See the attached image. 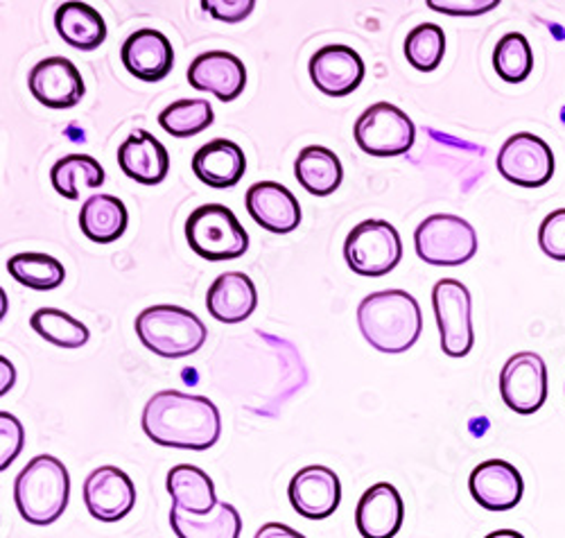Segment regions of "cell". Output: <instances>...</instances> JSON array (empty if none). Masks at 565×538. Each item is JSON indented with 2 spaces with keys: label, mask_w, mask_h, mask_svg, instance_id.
I'll return each mask as SVG.
<instances>
[{
  "label": "cell",
  "mask_w": 565,
  "mask_h": 538,
  "mask_svg": "<svg viewBox=\"0 0 565 538\" xmlns=\"http://www.w3.org/2000/svg\"><path fill=\"white\" fill-rule=\"evenodd\" d=\"M143 430L157 446L209 451L222 434V416L206 397L166 389L148 401Z\"/></svg>",
  "instance_id": "1"
},
{
  "label": "cell",
  "mask_w": 565,
  "mask_h": 538,
  "mask_svg": "<svg viewBox=\"0 0 565 538\" xmlns=\"http://www.w3.org/2000/svg\"><path fill=\"white\" fill-rule=\"evenodd\" d=\"M362 337L381 354H405L423 330V315L405 289H383L364 297L358 306Z\"/></svg>",
  "instance_id": "2"
},
{
  "label": "cell",
  "mask_w": 565,
  "mask_h": 538,
  "mask_svg": "<svg viewBox=\"0 0 565 538\" xmlns=\"http://www.w3.org/2000/svg\"><path fill=\"white\" fill-rule=\"evenodd\" d=\"M71 498L68 468L53 455L34 457L14 482L19 514L32 525H51L64 516Z\"/></svg>",
  "instance_id": "3"
},
{
  "label": "cell",
  "mask_w": 565,
  "mask_h": 538,
  "mask_svg": "<svg viewBox=\"0 0 565 538\" xmlns=\"http://www.w3.org/2000/svg\"><path fill=\"white\" fill-rule=\"evenodd\" d=\"M136 335L152 354L170 360L195 356L209 337L204 321L179 306H152L136 319Z\"/></svg>",
  "instance_id": "4"
},
{
  "label": "cell",
  "mask_w": 565,
  "mask_h": 538,
  "mask_svg": "<svg viewBox=\"0 0 565 538\" xmlns=\"http://www.w3.org/2000/svg\"><path fill=\"white\" fill-rule=\"evenodd\" d=\"M185 240L191 250L211 261L241 259L249 250V235L224 204H204L185 222Z\"/></svg>",
  "instance_id": "5"
},
{
  "label": "cell",
  "mask_w": 565,
  "mask_h": 538,
  "mask_svg": "<svg viewBox=\"0 0 565 538\" xmlns=\"http://www.w3.org/2000/svg\"><path fill=\"white\" fill-rule=\"evenodd\" d=\"M414 244L423 263L435 267H457L478 254V233L466 220L439 213L416 226Z\"/></svg>",
  "instance_id": "6"
},
{
  "label": "cell",
  "mask_w": 565,
  "mask_h": 538,
  "mask_svg": "<svg viewBox=\"0 0 565 538\" xmlns=\"http://www.w3.org/2000/svg\"><path fill=\"white\" fill-rule=\"evenodd\" d=\"M344 259L360 276H385L403 259V242L394 224L366 220L358 224L344 242Z\"/></svg>",
  "instance_id": "7"
},
{
  "label": "cell",
  "mask_w": 565,
  "mask_h": 538,
  "mask_svg": "<svg viewBox=\"0 0 565 538\" xmlns=\"http://www.w3.org/2000/svg\"><path fill=\"white\" fill-rule=\"evenodd\" d=\"M414 136L412 118L390 103L371 105L355 123V143L371 157H401L412 150Z\"/></svg>",
  "instance_id": "8"
},
{
  "label": "cell",
  "mask_w": 565,
  "mask_h": 538,
  "mask_svg": "<svg viewBox=\"0 0 565 538\" xmlns=\"http://www.w3.org/2000/svg\"><path fill=\"white\" fill-rule=\"evenodd\" d=\"M433 306L437 326L441 333V349L450 358H463L476 345L473 335V302L463 283L455 278H441L433 287Z\"/></svg>",
  "instance_id": "9"
},
{
  "label": "cell",
  "mask_w": 565,
  "mask_h": 538,
  "mask_svg": "<svg viewBox=\"0 0 565 538\" xmlns=\"http://www.w3.org/2000/svg\"><path fill=\"white\" fill-rule=\"evenodd\" d=\"M498 172L523 188H541L554 175V155L550 145L534 134H513L498 152Z\"/></svg>",
  "instance_id": "10"
},
{
  "label": "cell",
  "mask_w": 565,
  "mask_h": 538,
  "mask_svg": "<svg viewBox=\"0 0 565 538\" xmlns=\"http://www.w3.org/2000/svg\"><path fill=\"white\" fill-rule=\"evenodd\" d=\"M500 394L509 410L534 414L547 401V367L541 356L525 351L507 360L500 373Z\"/></svg>",
  "instance_id": "11"
},
{
  "label": "cell",
  "mask_w": 565,
  "mask_h": 538,
  "mask_svg": "<svg viewBox=\"0 0 565 538\" xmlns=\"http://www.w3.org/2000/svg\"><path fill=\"white\" fill-rule=\"evenodd\" d=\"M288 496L299 516L308 520H323L333 516L342 503V482L335 471L312 464L292 477Z\"/></svg>",
  "instance_id": "12"
},
{
  "label": "cell",
  "mask_w": 565,
  "mask_h": 538,
  "mask_svg": "<svg viewBox=\"0 0 565 538\" xmlns=\"http://www.w3.org/2000/svg\"><path fill=\"white\" fill-rule=\"evenodd\" d=\"M84 505L96 520H122L136 505V486L125 471L100 466L84 482Z\"/></svg>",
  "instance_id": "13"
},
{
  "label": "cell",
  "mask_w": 565,
  "mask_h": 538,
  "mask_svg": "<svg viewBox=\"0 0 565 538\" xmlns=\"http://www.w3.org/2000/svg\"><path fill=\"white\" fill-rule=\"evenodd\" d=\"M28 86L36 103L51 109H71L86 93L84 80L73 62L66 57H49L39 62L28 77Z\"/></svg>",
  "instance_id": "14"
},
{
  "label": "cell",
  "mask_w": 565,
  "mask_h": 538,
  "mask_svg": "<svg viewBox=\"0 0 565 538\" xmlns=\"http://www.w3.org/2000/svg\"><path fill=\"white\" fill-rule=\"evenodd\" d=\"M310 77L321 93L344 97L362 84L364 62L349 45H323L310 60Z\"/></svg>",
  "instance_id": "15"
},
{
  "label": "cell",
  "mask_w": 565,
  "mask_h": 538,
  "mask_svg": "<svg viewBox=\"0 0 565 538\" xmlns=\"http://www.w3.org/2000/svg\"><path fill=\"white\" fill-rule=\"evenodd\" d=\"M122 66L129 75L143 82H161L174 66V51L170 39L159 30H136L127 36L120 51Z\"/></svg>",
  "instance_id": "16"
},
{
  "label": "cell",
  "mask_w": 565,
  "mask_h": 538,
  "mask_svg": "<svg viewBox=\"0 0 565 538\" xmlns=\"http://www.w3.org/2000/svg\"><path fill=\"white\" fill-rule=\"evenodd\" d=\"M470 496L489 511H509L523 500L525 482L509 462L489 460L480 464L468 479Z\"/></svg>",
  "instance_id": "17"
},
{
  "label": "cell",
  "mask_w": 565,
  "mask_h": 538,
  "mask_svg": "<svg viewBox=\"0 0 565 538\" xmlns=\"http://www.w3.org/2000/svg\"><path fill=\"white\" fill-rule=\"evenodd\" d=\"M188 82L198 91L213 93L222 103H233L245 91L247 71L241 57L224 51H211L193 60L191 68H188Z\"/></svg>",
  "instance_id": "18"
},
{
  "label": "cell",
  "mask_w": 565,
  "mask_h": 538,
  "mask_svg": "<svg viewBox=\"0 0 565 538\" xmlns=\"http://www.w3.org/2000/svg\"><path fill=\"white\" fill-rule=\"evenodd\" d=\"M403 498L390 482H379L366 488L355 509V525L362 538H394L403 527Z\"/></svg>",
  "instance_id": "19"
},
{
  "label": "cell",
  "mask_w": 565,
  "mask_h": 538,
  "mask_svg": "<svg viewBox=\"0 0 565 538\" xmlns=\"http://www.w3.org/2000/svg\"><path fill=\"white\" fill-rule=\"evenodd\" d=\"M245 204L254 222L271 233H290L301 224V204L295 192L276 181L254 183Z\"/></svg>",
  "instance_id": "20"
},
{
  "label": "cell",
  "mask_w": 565,
  "mask_h": 538,
  "mask_svg": "<svg viewBox=\"0 0 565 538\" xmlns=\"http://www.w3.org/2000/svg\"><path fill=\"white\" fill-rule=\"evenodd\" d=\"M118 166L129 179L143 186H157L170 172V155L154 134L136 129L120 145Z\"/></svg>",
  "instance_id": "21"
},
{
  "label": "cell",
  "mask_w": 565,
  "mask_h": 538,
  "mask_svg": "<svg viewBox=\"0 0 565 538\" xmlns=\"http://www.w3.org/2000/svg\"><path fill=\"white\" fill-rule=\"evenodd\" d=\"M258 306L254 281L243 272H226L213 281L206 295V308L222 324H241L252 317Z\"/></svg>",
  "instance_id": "22"
},
{
  "label": "cell",
  "mask_w": 565,
  "mask_h": 538,
  "mask_svg": "<svg viewBox=\"0 0 565 538\" xmlns=\"http://www.w3.org/2000/svg\"><path fill=\"white\" fill-rule=\"evenodd\" d=\"M247 159L238 143L215 138L195 152L193 172L211 188H231L245 177Z\"/></svg>",
  "instance_id": "23"
},
{
  "label": "cell",
  "mask_w": 565,
  "mask_h": 538,
  "mask_svg": "<svg viewBox=\"0 0 565 538\" xmlns=\"http://www.w3.org/2000/svg\"><path fill=\"white\" fill-rule=\"evenodd\" d=\"M170 525L179 538H241L243 518L233 505L217 503L209 514L170 509Z\"/></svg>",
  "instance_id": "24"
},
{
  "label": "cell",
  "mask_w": 565,
  "mask_h": 538,
  "mask_svg": "<svg viewBox=\"0 0 565 538\" xmlns=\"http://www.w3.org/2000/svg\"><path fill=\"white\" fill-rule=\"evenodd\" d=\"M127 222H129V213L125 202L118 200L116 194H107V192L90 194L79 211L82 233L98 244L116 242L125 233Z\"/></svg>",
  "instance_id": "25"
},
{
  "label": "cell",
  "mask_w": 565,
  "mask_h": 538,
  "mask_svg": "<svg viewBox=\"0 0 565 538\" xmlns=\"http://www.w3.org/2000/svg\"><path fill=\"white\" fill-rule=\"evenodd\" d=\"M166 486L172 496V507L188 514H209L220 503L215 498V482L193 464L170 468Z\"/></svg>",
  "instance_id": "26"
},
{
  "label": "cell",
  "mask_w": 565,
  "mask_h": 538,
  "mask_svg": "<svg viewBox=\"0 0 565 538\" xmlns=\"http://www.w3.org/2000/svg\"><path fill=\"white\" fill-rule=\"evenodd\" d=\"M295 177L315 198H326V194H333L340 188L344 170L333 150L310 145V148L301 150L295 161Z\"/></svg>",
  "instance_id": "27"
},
{
  "label": "cell",
  "mask_w": 565,
  "mask_h": 538,
  "mask_svg": "<svg viewBox=\"0 0 565 538\" xmlns=\"http://www.w3.org/2000/svg\"><path fill=\"white\" fill-rule=\"evenodd\" d=\"M55 28L75 51H96L107 39L105 19L86 3H64L55 14Z\"/></svg>",
  "instance_id": "28"
},
{
  "label": "cell",
  "mask_w": 565,
  "mask_h": 538,
  "mask_svg": "<svg viewBox=\"0 0 565 538\" xmlns=\"http://www.w3.org/2000/svg\"><path fill=\"white\" fill-rule=\"evenodd\" d=\"M103 166L88 155H68L51 170L53 188L66 200H79L84 190H96L105 183Z\"/></svg>",
  "instance_id": "29"
},
{
  "label": "cell",
  "mask_w": 565,
  "mask_h": 538,
  "mask_svg": "<svg viewBox=\"0 0 565 538\" xmlns=\"http://www.w3.org/2000/svg\"><path fill=\"white\" fill-rule=\"evenodd\" d=\"M8 272L17 283L39 292L55 289L66 278V270L57 259L49 254H34V252L12 256L8 261Z\"/></svg>",
  "instance_id": "30"
},
{
  "label": "cell",
  "mask_w": 565,
  "mask_h": 538,
  "mask_svg": "<svg viewBox=\"0 0 565 538\" xmlns=\"http://www.w3.org/2000/svg\"><path fill=\"white\" fill-rule=\"evenodd\" d=\"M30 326L34 333H39L45 341H51L62 349H79L88 341V328L71 317L64 310L57 308H41L30 317Z\"/></svg>",
  "instance_id": "31"
},
{
  "label": "cell",
  "mask_w": 565,
  "mask_h": 538,
  "mask_svg": "<svg viewBox=\"0 0 565 538\" xmlns=\"http://www.w3.org/2000/svg\"><path fill=\"white\" fill-rule=\"evenodd\" d=\"M215 120L206 101H177L159 114V125L174 138H193L209 129Z\"/></svg>",
  "instance_id": "32"
},
{
  "label": "cell",
  "mask_w": 565,
  "mask_h": 538,
  "mask_svg": "<svg viewBox=\"0 0 565 538\" xmlns=\"http://www.w3.org/2000/svg\"><path fill=\"white\" fill-rule=\"evenodd\" d=\"M493 66H495V73L509 84L525 82L534 68L532 45L525 39V34L521 32L504 34L493 53Z\"/></svg>",
  "instance_id": "33"
},
{
  "label": "cell",
  "mask_w": 565,
  "mask_h": 538,
  "mask_svg": "<svg viewBox=\"0 0 565 538\" xmlns=\"http://www.w3.org/2000/svg\"><path fill=\"white\" fill-rule=\"evenodd\" d=\"M446 55V34L435 23L416 25L405 39V57L420 73L435 71Z\"/></svg>",
  "instance_id": "34"
},
{
  "label": "cell",
  "mask_w": 565,
  "mask_h": 538,
  "mask_svg": "<svg viewBox=\"0 0 565 538\" xmlns=\"http://www.w3.org/2000/svg\"><path fill=\"white\" fill-rule=\"evenodd\" d=\"M539 244L545 256L554 261H565V209L552 211L541 229H539Z\"/></svg>",
  "instance_id": "35"
},
{
  "label": "cell",
  "mask_w": 565,
  "mask_h": 538,
  "mask_svg": "<svg viewBox=\"0 0 565 538\" xmlns=\"http://www.w3.org/2000/svg\"><path fill=\"white\" fill-rule=\"evenodd\" d=\"M25 444V430L17 416L10 412H0V446H3V455H0V468H8L23 451Z\"/></svg>",
  "instance_id": "36"
},
{
  "label": "cell",
  "mask_w": 565,
  "mask_h": 538,
  "mask_svg": "<svg viewBox=\"0 0 565 538\" xmlns=\"http://www.w3.org/2000/svg\"><path fill=\"white\" fill-rule=\"evenodd\" d=\"M202 8L217 21L241 23L254 12L256 3L254 0H202Z\"/></svg>",
  "instance_id": "37"
},
{
  "label": "cell",
  "mask_w": 565,
  "mask_h": 538,
  "mask_svg": "<svg viewBox=\"0 0 565 538\" xmlns=\"http://www.w3.org/2000/svg\"><path fill=\"white\" fill-rule=\"evenodd\" d=\"M428 8L450 17H480L498 8V0H428Z\"/></svg>",
  "instance_id": "38"
},
{
  "label": "cell",
  "mask_w": 565,
  "mask_h": 538,
  "mask_svg": "<svg viewBox=\"0 0 565 538\" xmlns=\"http://www.w3.org/2000/svg\"><path fill=\"white\" fill-rule=\"evenodd\" d=\"M254 538H306V536L282 523H267L256 531Z\"/></svg>",
  "instance_id": "39"
},
{
  "label": "cell",
  "mask_w": 565,
  "mask_h": 538,
  "mask_svg": "<svg viewBox=\"0 0 565 538\" xmlns=\"http://www.w3.org/2000/svg\"><path fill=\"white\" fill-rule=\"evenodd\" d=\"M484 538H525V536L513 531V529H498V531H491V534L484 536Z\"/></svg>",
  "instance_id": "40"
}]
</instances>
